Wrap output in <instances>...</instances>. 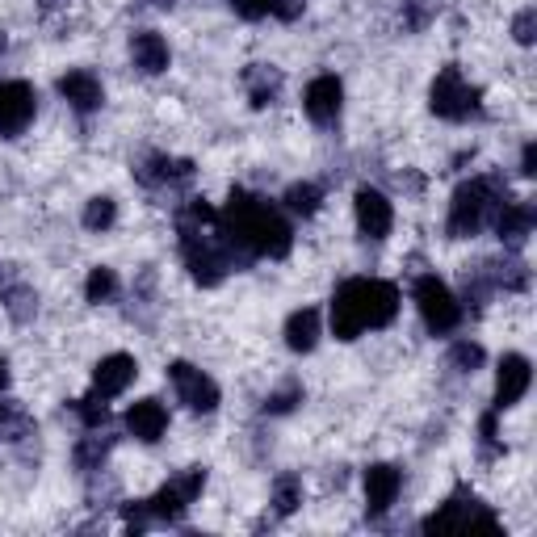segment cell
Here are the masks:
<instances>
[{
    "label": "cell",
    "mask_w": 537,
    "mask_h": 537,
    "mask_svg": "<svg viewBox=\"0 0 537 537\" xmlns=\"http://www.w3.org/2000/svg\"><path fill=\"white\" fill-rule=\"evenodd\" d=\"M399 487H403V479H399V470L391 462L370 466L365 470V512H370V517H382V512L395 504Z\"/></svg>",
    "instance_id": "15"
},
{
    "label": "cell",
    "mask_w": 537,
    "mask_h": 537,
    "mask_svg": "<svg viewBox=\"0 0 537 537\" xmlns=\"http://www.w3.org/2000/svg\"><path fill=\"white\" fill-rule=\"evenodd\" d=\"M512 38H517L521 47H533V38H537V13L533 9L517 13V21H512Z\"/></svg>",
    "instance_id": "37"
},
{
    "label": "cell",
    "mask_w": 537,
    "mask_h": 537,
    "mask_svg": "<svg viewBox=\"0 0 537 537\" xmlns=\"http://www.w3.org/2000/svg\"><path fill=\"white\" fill-rule=\"evenodd\" d=\"M164 428H168V412H164L160 399H139V403L126 407V433H131L135 441L156 445L164 437Z\"/></svg>",
    "instance_id": "16"
},
{
    "label": "cell",
    "mask_w": 537,
    "mask_h": 537,
    "mask_svg": "<svg viewBox=\"0 0 537 537\" xmlns=\"http://www.w3.org/2000/svg\"><path fill=\"white\" fill-rule=\"evenodd\" d=\"M59 97L68 101L72 110H80V114L101 110V101H105L101 80L93 72H68V76H59Z\"/></svg>",
    "instance_id": "18"
},
{
    "label": "cell",
    "mask_w": 537,
    "mask_h": 537,
    "mask_svg": "<svg viewBox=\"0 0 537 537\" xmlns=\"http://www.w3.org/2000/svg\"><path fill=\"white\" fill-rule=\"evenodd\" d=\"M177 235H181V256L198 286H219L231 269H244L248 261L231 248V240L219 227V210L206 202H189L177 214Z\"/></svg>",
    "instance_id": "2"
},
{
    "label": "cell",
    "mask_w": 537,
    "mask_h": 537,
    "mask_svg": "<svg viewBox=\"0 0 537 537\" xmlns=\"http://www.w3.org/2000/svg\"><path fill=\"white\" fill-rule=\"evenodd\" d=\"M135 374H139L135 357L110 353V357H101V361H97V370H93V391H101L105 399H114V395H122L126 386L135 382Z\"/></svg>",
    "instance_id": "17"
},
{
    "label": "cell",
    "mask_w": 537,
    "mask_h": 537,
    "mask_svg": "<svg viewBox=\"0 0 537 537\" xmlns=\"http://www.w3.org/2000/svg\"><path fill=\"white\" fill-rule=\"evenodd\" d=\"M340 101H345V89H340L336 76H315V80L307 84V97H303L307 118H311L315 126L336 122V118H340Z\"/></svg>",
    "instance_id": "12"
},
{
    "label": "cell",
    "mask_w": 537,
    "mask_h": 537,
    "mask_svg": "<svg viewBox=\"0 0 537 537\" xmlns=\"http://www.w3.org/2000/svg\"><path fill=\"white\" fill-rule=\"evenodd\" d=\"M487 277L496 290H525L529 286V269L521 256H504V261H487Z\"/></svg>",
    "instance_id": "23"
},
{
    "label": "cell",
    "mask_w": 537,
    "mask_h": 537,
    "mask_svg": "<svg viewBox=\"0 0 537 537\" xmlns=\"http://www.w3.org/2000/svg\"><path fill=\"white\" fill-rule=\"evenodd\" d=\"M437 13V0H403V26L407 30H424Z\"/></svg>",
    "instance_id": "33"
},
{
    "label": "cell",
    "mask_w": 537,
    "mask_h": 537,
    "mask_svg": "<svg viewBox=\"0 0 537 537\" xmlns=\"http://www.w3.org/2000/svg\"><path fill=\"white\" fill-rule=\"evenodd\" d=\"M303 9H307V0H273V17H282V21H298L303 17Z\"/></svg>",
    "instance_id": "39"
},
{
    "label": "cell",
    "mask_w": 537,
    "mask_h": 537,
    "mask_svg": "<svg viewBox=\"0 0 537 537\" xmlns=\"http://www.w3.org/2000/svg\"><path fill=\"white\" fill-rule=\"evenodd\" d=\"M0 298H5V311H9V319H13V324H30V319L38 315V294H34L30 286L13 282L5 294H0Z\"/></svg>",
    "instance_id": "25"
},
{
    "label": "cell",
    "mask_w": 537,
    "mask_h": 537,
    "mask_svg": "<svg viewBox=\"0 0 537 537\" xmlns=\"http://www.w3.org/2000/svg\"><path fill=\"white\" fill-rule=\"evenodd\" d=\"M114 294H118V273H114V269H105V265L89 269V282H84V298H89V303H110Z\"/></svg>",
    "instance_id": "29"
},
{
    "label": "cell",
    "mask_w": 537,
    "mask_h": 537,
    "mask_svg": "<svg viewBox=\"0 0 537 537\" xmlns=\"http://www.w3.org/2000/svg\"><path fill=\"white\" fill-rule=\"evenodd\" d=\"M152 521H156V517H152V508H147V500H135V504H126V508H122V525H126V533H143Z\"/></svg>",
    "instance_id": "35"
},
{
    "label": "cell",
    "mask_w": 537,
    "mask_h": 537,
    "mask_svg": "<svg viewBox=\"0 0 537 537\" xmlns=\"http://www.w3.org/2000/svg\"><path fill=\"white\" fill-rule=\"evenodd\" d=\"M68 5H72V0H38V9L47 13V17H51V13H59V9H68Z\"/></svg>",
    "instance_id": "41"
},
{
    "label": "cell",
    "mask_w": 537,
    "mask_h": 537,
    "mask_svg": "<svg viewBox=\"0 0 537 537\" xmlns=\"http://www.w3.org/2000/svg\"><path fill=\"white\" fill-rule=\"evenodd\" d=\"M131 59L143 76H160V72H168V42L156 30H139L131 38Z\"/></svg>",
    "instance_id": "19"
},
{
    "label": "cell",
    "mask_w": 537,
    "mask_h": 537,
    "mask_svg": "<svg viewBox=\"0 0 537 537\" xmlns=\"http://www.w3.org/2000/svg\"><path fill=\"white\" fill-rule=\"evenodd\" d=\"M298 504H303V479L298 475H277L273 479V512L277 517H290Z\"/></svg>",
    "instance_id": "28"
},
{
    "label": "cell",
    "mask_w": 537,
    "mask_h": 537,
    "mask_svg": "<svg viewBox=\"0 0 537 537\" xmlns=\"http://www.w3.org/2000/svg\"><path fill=\"white\" fill-rule=\"evenodd\" d=\"M114 219H118L114 198H93L89 206H84V227H89V231H110Z\"/></svg>",
    "instance_id": "31"
},
{
    "label": "cell",
    "mask_w": 537,
    "mask_h": 537,
    "mask_svg": "<svg viewBox=\"0 0 537 537\" xmlns=\"http://www.w3.org/2000/svg\"><path fill=\"white\" fill-rule=\"evenodd\" d=\"M34 433V416L21 407L17 399H5L0 403V441H21V437H30Z\"/></svg>",
    "instance_id": "24"
},
{
    "label": "cell",
    "mask_w": 537,
    "mask_h": 537,
    "mask_svg": "<svg viewBox=\"0 0 537 537\" xmlns=\"http://www.w3.org/2000/svg\"><path fill=\"white\" fill-rule=\"evenodd\" d=\"M5 391H9V361L0 357V395H5Z\"/></svg>",
    "instance_id": "42"
},
{
    "label": "cell",
    "mask_w": 537,
    "mask_h": 537,
    "mask_svg": "<svg viewBox=\"0 0 537 537\" xmlns=\"http://www.w3.org/2000/svg\"><path fill=\"white\" fill-rule=\"evenodd\" d=\"M479 441H483V458L504 454V445H500V437H496V412H487V416L479 420Z\"/></svg>",
    "instance_id": "36"
},
{
    "label": "cell",
    "mask_w": 537,
    "mask_h": 537,
    "mask_svg": "<svg viewBox=\"0 0 537 537\" xmlns=\"http://www.w3.org/2000/svg\"><path fill=\"white\" fill-rule=\"evenodd\" d=\"M147 5H156V9H173L177 0H147Z\"/></svg>",
    "instance_id": "43"
},
{
    "label": "cell",
    "mask_w": 537,
    "mask_h": 537,
    "mask_svg": "<svg viewBox=\"0 0 537 537\" xmlns=\"http://www.w3.org/2000/svg\"><path fill=\"white\" fill-rule=\"evenodd\" d=\"M76 416L84 420V428H105V420H110V403H105L101 391H93V395L76 399Z\"/></svg>",
    "instance_id": "30"
},
{
    "label": "cell",
    "mask_w": 537,
    "mask_h": 537,
    "mask_svg": "<svg viewBox=\"0 0 537 537\" xmlns=\"http://www.w3.org/2000/svg\"><path fill=\"white\" fill-rule=\"evenodd\" d=\"M231 9L240 13L244 21H261V17L273 9V0H231Z\"/></svg>",
    "instance_id": "38"
},
{
    "label": "cell",
    "mask_w": 537,
    "mask_h": 537,
    "mask_svg": "<svg viewBox=\"0 0 537 537\" xmlns=\"http://www.w3.org/2000/svg\"><path fill=\"white\" fill-rule=\"evenodd\" d=\"M286 345L294 353H311L319 345V311L315 307H303L286 319Z\"/></svg>",
    "instance_id": "22"
},
{
    "label": "cell",
    "mask_w": 537,
    "mask_h": 537,
    "mask_svg": "<svg viewBox=\"0 0 537 537\" xmlns=\"http://www.w3.org/2000/svg\"><path fill=\"white\" fill-rule=\"evenodd\" d=\"M416 311H420L424 328L433 336H445V332H454L462 324V303L454 298V290L433 273H424L416 282Z\"/></svg>",
    "instance_id": "5"
},
{
    "label": "cell",
    "mask_w": 537,
    "mask_h": 537,
    "mask_svg": "<svg viewBox=\"0 0 537 537\" xmlns=\"http://www.w3.org/2000/svg\"><path fill=\"white\" fill-rule=\"evenodd\" d=\"M34 89L26 80H5L0 84V135H21L34 118Z\"/></svg>",
    "instance_id": "10"
},
{
    "label": "cell",
    "mask_w": 537,
    "mask_h": 537,
    "mask_svg": "<svg viewBox=\"0 0 537 537\" xmlns=\"http://www.w3.org/2000/svg\"><path fill=\"white\" fill-rule=\"evenodd\" d=\"M5 47H9V42H5V34H0V55H5Z\"/></svg>",
    "instance_id": "44"
},
{
    "label": "cell",
    "mask_w": 537,
    "mask_h": 537,
    "mask_svg": "<svg viewBox=\"0 0 537 537\" xmlns=\"http://www.w3.org/2000/svg\"><path fill=\"white\" fill-rule=\"evenodd\" d=\"M428 105H433L437 118H449V122H466L479 114V89H470L462 80V72L449 63V68L437 72L433 80V93H428Z\"/></svg>",
    "instance_id": "7"
},
{
    "label": "cell",
    "mask_w": 537,
    "mask_h": 537,
    "mask_svg": "<svg viewBox=\"0 0 537 537\" xmlns=\"http://www.w3.org/2000/svg\"><path fill=\"white\" fill-rule=\"evenodd\" d=\"M449 365L462 374H475L483 365V345H475V340H458L454 349H449Z\"/></svg>",
    "instance_id": "32"
},
{
    "label": "cell",
    "mask_w": 537,
    "mask_h": 537,
    "mask_svg": "<svg viewBox=\"0 0 537 537\" xmlns=\"http://www.w3.org/2000/svg\"><path fill=\"white\" fill-rule=\"evenodd\" d=\"M529 378H533L529 357L508 353V357L500 361V374H496V412H504V407H512V403H521V399H525Z\"/></svg>",
    "instance_id": "14"
},
{
    "label": "cell",
    "mask_w": 537,
    "mask_h": 537,
    "mask_svg": "<svg viewBox=\"0 0 537 537\" xmlns=\"http://www.w3.org/2000/svg\"><path fill=\"white\" fill-rule=\"evenodd\" d=\"M521 173H525V177L537 173V147H533V143H525V152H521Z\"/></svg>",
    "instance_id": "40"
},
{
    "label": "cell",
    "mask_w": 537,
    "mask_h": 537,
    "mask_svg": "<svg viewBox=\"0 0 537 537\" xmlns=\"http://www.w3.org/2000/svg\"><path fill=\"white\" fill-rule=\"evenodd\" d=\"M475 525H483V529H496L500 521H496V512H487L483 504H479V496L475 491H466V487H458L454 496H449L433 517H424V533H458V529H475Z\"/></svg>",
    "instance_id": "6"
},
{
    "label": "cell",
    "mask_w": 537,
    "mask_h": 537,
    "mask_svg": "<svg viewBox=\"0 0 537 537\" xmlns=\"http://www.w3.org/2000/svg\"><path fill=\"white\" fill-rule=\"evenodd\" d=\"M219 227L231 240V248L256 261V256H269V261H282L294 248V227L277 206H269L265 198H252L244 189H231L227 206L219 210Z\"/></svg>",
    "instance_id": "1"
},
{
    "label": "cell",
    "mask_w": 537,
    "mask_h": 537,
    "mask_svg": "<svg viewBox=\"0 0 537 537\" xmlns=\"http://www.w3.org/2000/svg\"><path fill=\"white\" fill-rule=\"evenodd\" d=\"M139 181L143 185H152V189H160V185H189L193 181V164L189 160H173V156H152L143 168H139Z\"/></svg>",
    "instance_id": "20"
},
{
    "label": "cell",
    "mask_w": 537,
    "mask_h": 537,
    "mask_svg": "<svg viewBox=\"0 0 537 537\" xmlns=\"http://www.w3.org/2000/svg\"><path fill=\"white\" fill-rule=\"evenodd\" d=\"M353 210H357V227H361L365 240H382V235H391L395 210H391V202H386L378 189H357Z\"/></svg>",
    "instance_id": "11"
},
{
    "label": "cell",
    "mask_w": 537,
    "mask_h": 537,
    "mask_svg": "<svg viewBox=\"0 0 537 537\" xmlns=\"http://www.w3.org/2000/svg\"><path fill=\"white\" fill-rule=\"evenodd\" d=\"M298 403H303V386L290 382L286 391H277V395H269V399H265V412H269V416H286V412H294Z\"/></svg>",
    "instance_id": "34"
},
{
    "label": "cell",
    "mask_w": 537,
    "mask_h": 537,
    "mask_svg": "<svg viewBox=\"0 0 537 537\" xmlns=\"http://www.w3.org/2000/svg\"><path fill=\"white\" fill-rule=\"evenodd\" d=\"M533 219H537V210H533V202H504L500 210H496V235H500V244L508 248V252H517L525 240H529V231H533Z\"/></svg>",
    "instance_id": "13"
},
{
    "label": "cell",
    "mask_w": 537,
    "mask_h": 537,
    "mask_svg": "<svg viewBox=\"0 0 537 537\" xmlns=\"http://www.w3.org/2000/svg\"><path fill=\"white\" fill-rule=\"evenodd\" d=\"M168 382H173L177 399L189 407V412L206 416V412H214V407H219V386H214V382L198 370V365L173 361V365H168Z\"/></svg>",
    "instance_id": "9"
},
{
    "label": "cell",
    "mask_w": 537,
    "mask_h": 537,
    "mask_svg": "<svg viewBox=\"0 0 537 537\" xmlns=\"http://www.w3.org/2000/svg\"><path fill=\"white\" fill-rule=\"evenodd\" d=\"M504 202H508V185L500 177H475V181L458 185L454 202H449V240L479 235V227L496 219V210Z\"/></svg>",
    "instance_id": "4"
},
{
    "label": "cell",
    "mask_w": 537,
    "mask_h": 537,
    "mask_svg": "<svg viewBox=\"0 0 537 537\" xmlns=\"http://www.w3.org/2000/svg\"><path fill=\"white\" fill-rule=\"evenodd\" d=\"M202 487H206V466H189V470H181L177 479H168L152 500H147V508H152V517L156 521H168V525H177L185 512H189V504L202 496Z\"/></svg>",
    "instance_id": "8"
},
{
    "label": "cell",
    "mask_w": 537,
    "mask_h": 537,
    "mask_svg": "<svg viewBox=\"0 0 537 537\" xmlns=\"http://www.w3.org/2000/svg\"><path fill=\"white\" fill-rule=\"evenodd\" d=\"M244 89H248L252 110H265V105H273L277 93H282V72L269 68V63H252L244 72Z\"/></svg>",
    "instance_id": "21"
},
{
    "label": "cell",
    "mask_w": 537,
    "mask_h": 537,
    "mask_svg": "<svg viewBox=\"0 0 537 537\" xmlns=\"http://www.w3.org/2000/svg\"><path fill=\"white\" fill-rule=\"evenodd\" d=\"M110 449H114V437H110V433L84 437V441L76 445V466L84 470V475H93V470H101V462L110 458Z\"/></svg>",
    "instance_id": "27"
},
{
    "label": "cell",
    "mask_w": 537,
    "mask_h": 537,
    "mask_svg": "<svg viewBox=\"0 0 537 537\" xmlns=\"http://www.w3.org/2000/svg\"><path fill=\"white\" fill-rule=\"evenodd\" d=\"M399 315V290L382 277H349L332 298V336L357 340L370 328H386Z\"/></svg>",
    "instance_id": "3"
},
{
    "label": "cell",
    "mask_w": 537,
    "mask_h": 537,
    "mask_svg": "<svg viewBox=\"0 0 537 537\" xmlns=\"http://www.w3.org/2000/svg\"><path fill=\"white\" fill-rule=\"evenodd\" d=\"M282 202H286L290 214H303V219H311V214L319 210V202H324V189H319L315 181H298V185L286 189Z\"/></svg>",
    "instance_id": "26"
}]
</instances>
